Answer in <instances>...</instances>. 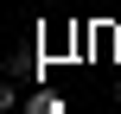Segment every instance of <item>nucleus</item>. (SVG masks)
Here are the masks:
<instances>
[{
    "instance_id": "f257e3e1",
    "label": "nucleus",
    "mask_w": 121,
    "mask_h": 114,
    "mask_svg": "<svg viewBox=\"0 0 121 114\" xmlns=\"http://www.w3.org/2000/svg\"><path fill=\"white\" fill-rule=\"evenodd\" d=\"M32 114H57V102H51V95H38V102H32Z\"/></svg>"
},
{
    "instance_id": "f03ea898",
    "label": "nucleus",
    "mask_w": 121,
    "mask_h": 114,
    "mask_svg": "<svg viewBox=\"0 0 121 114\" xmlns=\"http://www.w3.org/2000/svg\"><path fill=\"white\" fill-rule=\"evenodd\" d=\"M115 102H121V89H115Z\"/></svg>"
}]
</instances>
